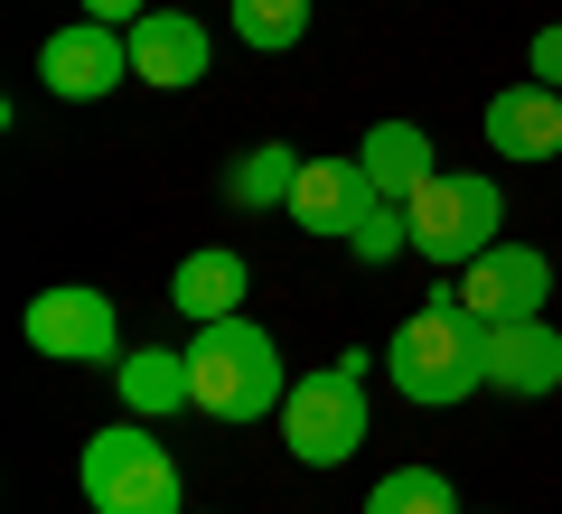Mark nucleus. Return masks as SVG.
<instances>
[{
    "label": "nucleus",
    "instance_id": "nucleus-1",
    "mask_svg": "<svg viewBox=\"0 0 562 514\" xmlns=\"http://www.w3.org/2000/svg\"><path fill=\"white\" fill-rule=\"evenodd\" d=\"M384 375H394V393L422 402V412H450V402L487 393V318L469 309L460 290H441L431 309H413V318L394 328Z\"/></svg>",
    "mask_w": 562,
    "mask_h": 514
},
{
    "label": "nucleus",
    "instance_id": "nucleus-2",
    "mask_svg": "<svg viewBox=\"0 0 562 514\" xmlns=\"http://www.w3.org/2000/svg\"><path fill=\"white\" fill-rule=\"evenodd\" d=\"M188 375H198V412L206 421H262L281 412V346L272 328H254V318H206L198 336H188Z\"/></svg>",
    "mask_w": 562,
    "mask_h": 514
},
{
    "label": "nucleus",
    "instance_id": "nucleus-3",
    "mask_svg": "<svg viewBox=\"0 0 562 514\" xmlns=\"http://www.w3.org/2000/svg\"><path fill=\"white\" fill-rule=\"evenodd\" d=\"M85 505L94 514H188V487H179V458L150 421H113V431L85 439Z\"/></svg>",
    "mask_w": 562,
    "mask_h": 514
},
{
    "label": "nucleus",
    "instance_id": "nucleus-4",
    "mask_svg": "<svg viewBox=\"0 0 562 514\" xmlns=\"http://www.w3.org/2000/svg\"><path fill=\"white\" fill-rule=\"evenodd\" d=\"M366 375L375 365L347 346L338 365H319V375H291V393H281V439H291V458L301 468H347V458L366 449Z\"/></svg>",
    "mask_w": 562,
    "mask_h": 514
},
{
    "label": "nucleus",
    "instance_id": "nucleus-5",
    "mask_svg": "<svg viewBox=\"0 0 562 514\" xmlns=\"http://www.w3.org/2000/svg\"><path fill=\"white\" fill-rule=\"evenodd\" d=\"M403 206H413V253H422V262L469 272L487 243H506V235H497V225H506V197H497V179H479V169H431Z\"/></svg>",
    "mask_w": 562,
    "mask_h": 514
},
{
    "label": "nucleus",
    "instance_id": "nucleus-6",
    "mask_svg": "<svg viewBox=\"0 0 562 514\" xmlns=\"http://www.w3.org/2000/svg\"><path fill=\"white\" fill-rule=\"evenodd\" d=\"M20 328H29V346H38V356H57V365H122V318H113V299L85 290V281L38 290Z\"/></svg>",
    "mask_w": 562,
    "mask_h": 514
},
{
    "label": "nucleus",
    "instance_id": "nucleus-7",
    "mask_svg": "<svg viewBox=\"0 0 562 514\" xmlns=\"http://www.w3.org/2000/svg\"><path fill=\"white\" fill-rule=\"evenodd\" d=\"M132 76V28H103V20H66L57 38L38 47V84L57 103H103L113 84Z\"/></svg>",
    "mask_w": 562,
    "mask_h": 514
},
{
    "label": "nucleus",
    "instance_id": "nucleus-8",
    "mask_svg": "<svg viewBox=\"0 0 562 514\" xmlns=\"http://www.w3.org/2000/svg\"><path fill=\"white\" fill-rule=\"evenodd\" d=\"M132 76L160 84V94H188V84L216 76V38H206L198 10H179V0H160L150 20H132Z\"/></svg>",
    "mask_w": 562,
    "mask_h": 514
},
{
    "label": "nucleus",
    "instance_id": "nucleus-9",
    "mask_svg": "<svg viewBox=\"0 0 562 514\" xmlns=\"http://www.w3.org/2000/svg\"><path fill=\"white\" fill-rule=\"evenodd\" d=\"M460 299L497 328V318H543V299H553V262L535 253V243H487L479 262L460 272Z\"/></svg>",
    "mask_w": 562,
    "mask_h": 514
},
{
    "label": "nucleus",
    "instance_id": "nucleus-10",
    "mask_svg": "<svg viewBox=\"0 0 562 514\" xmlns=\"http://www.w3.org/2000/svg\"><path fill=\"white\" fill-rule=\"evenodd\" d=\"M562 384V328L553 318H497L487 328V393L543 402Z\"/></svg>",
    "mask_w": 562,
    "mask_h": 514
},
{
    "label": "nucleus",
    "instance_id": "nucleus-11",
    "mask_svg": "<svg viewBox=\"0 0 562 514\" xmlns=\"http://www.w3.org/2000/svg\"><path fill=\"white\" fill-rule=\"evenodd\" d=\"M366 206H375V179H366V159H310L281 216L301 225V235H328V243H347Z\"/></svg>",
    "mask_w": 562,
    "mask_h": 514
},
{
    "label": "nucleus",
    "instance_id": "nucleus-12",
    "mask_svg": "<svg viewBox=\"0 0 562 514\" xmlns=\"http://www.w3.org/2000/svg\"><path fill=\"white\" fill-rule=\"evenodd\" d=\"M113 393L132 421H169V412H198V375H188V346H132L113 365Z\"/></svg>",
    "mask_w": 562,
    "mask_h": 514
},
{
    "label": "nucleus",
    "instance_id": "nucleus-13",
    "mask_svg": "<svg viewBox=\"0 0 562 514\" xmlns=\"http://www.w3.org/2000/svg\"><path fill=\"white\" fill-rule=\"evenodd\" d=\"M487 150L506 159H562V94L553 84H506L497 103H487Z\"/></svg>",
    "mask_w": 562,
    "mask_h": 514
},
{
    "label": "nucleus",
    "instance_id": "nucleus-14",
    "mask_svg": "<svg viewBox=\"0 0 562 514\" xmlns=\"http://www.w3.org/2000/svg\"><path fill=\"white\" fill-rule=\"evenodd\" d=\"M244 253L235 243H198V253L179 262V272H169V309L188 318V328H206V318H235L244 309Z\"/></svg>",
    "mask_w": 562,
    "mask_h": 514
},
{
    "label": "nucleus",
    "instance_id": "nucleus-15",
    "mask_svg": "<svg viewBox=\"0 0 562 514\" xmlns=\"http://www.w3.org/2000/svg\"><path fill=\"white\" fill-rule=\"evenodd\" d=\"M357 159H366V179H375V197H413L431 179V132L422 122H375L357 140Z\"/></svg>",
    "mask_w": 562,
    "mask_h": 514
},
{
    "label": "nucleus",
    "instance_id": "nucleus-16",
    "mask_svg": "<svg viewBox=\"0 0 562 514\" xmlns=\"http://www.w3.org/2000/svg\"><path fill=\"white\" fill-rule=\"evenodd\" d=\"M301 169H310V159L291 150V140H262V150H244L235 169H225V197H235L244 216H272V206H291Z\"/></svg>",
    "mask_w": 562,
    "mask_h": 514
},
{
    "label": "nucleus",
    "instance_id": "nucleus-17",
    "mask_svg": "<svg viewBox=\"0 0 562 514\" xmlns=\"http://www.w3.org/2000/svg\"><path fill=\"white\" fill-rule=\"evenodd\" d=\"M366 514H469V505H460V487L441 468H384L366 487Z\"/></svg>",
    "mask_w": 562,
    "mask_h": 514
},
{
    "label": "nucleus",
    "instance_id": "nucleus-18",
    "mask_svg": "<svg viewBox=\"0 0 562 514\" xmlns=\"http://www.w3.org/2000/svg\"><path fill=\"white\" fill-rule=\"evenodd\" d=\"M235 38L262 47V57L301 47V38H310V0H235Z\"/></svg>",
    "mask_w": 562,
    "mask_h": 514
},
{
    "label": "nucleus",
    "instance_id": "nucleus-19",
    "mask_svg": "<svg viewBox=\"0 0 562 514\" xmlns=\"http://www.w3.org/2000/svg\"><path fill=\"white\" fill-rule=\"evenodd\" d=\"M347 243H357V262H403V253H413V206H403V197H375Z\"/></svg>",
    "mask_w": 562,
    "mask_h": 514
},
{
    "label": "nucleus",
    "instance_id": "nucleus-20",
    "mask_svg": "<svg viewBox=\"0 0 562 514\" xmlns=\"http://www.w3.org/2000/svg\"><path fill=\"white\" fill-rule=\"evenodd\" d=\"M525 76L562 94V20H553V28H535V47H525Z\"/></svg>",
    "mask_w": 562,
    "mask_h": 514
},
{
    "label": "nucleus",
    "instance_id": "nucleus-21",
    "mask_svg": "<svg viewBox=\"0 0 562 514\" xmlns=\"http://www.w3.org/2000/svg\"><path fill=\"white\" fill-rule=\"evenodd\" d=\"M160 0H85V20H103V28H132V20H150Z\"/></svg>",
    "mask_w": 562,
    "mask_h": 514
},
{
    "label": "nucleus",
    "instance_id": "nucleus-22",
    "mask_svg": "<svg viewBox=\"0 0 562 514\" xmlns=\"http://www.w3.org/2000/svg\"><path fill=\"white\" fill-rule=\"evenodd\" d=\"M198 514H206V505H198Z\"/></svg>",
    "mask_w": 562,
    "mask_h": 514
}]
</instances>
